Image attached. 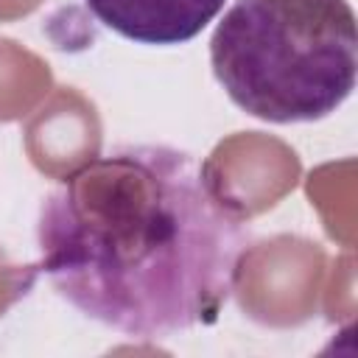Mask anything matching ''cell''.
Instances as JSON below:
<instances>
[{
	"instance_id": "obj_1",
	"label": "cell",
	"mask_w": 358,
	"mask_h": 358,
	"mask_svg": "<svg viewBox=\"0 0 358 358\" xmlns=\"http://www.w3.org/2000/svg\"><path fill=\"white\" fill-rule=\"evenodd\" d=\"M187 151L120 145L42 199L39 268L78 313L137 338L213 324L246 246Z\"/></svg>"
},
{
	"instance_id": "obj_2",
	"label": "cell",
	"mask_w": 358,
	"mask_h": 358,
	"mask_svg": "<svg viewBox=\"0 0 358 358\" xmlns=\"http://www.w3.org/2000/svg\"><path fill=\"white\" fill-rule=\"evenodd\" d=\"M210 64L246 115L319 120L355 87V11L347 0H235L213 31Z\"/></svg>"
},
{
	"instance_id": "obj_3",
	"label": "cell",
	"mask_w": 358,
	"mask_h": 358,
	"mask_svg": "<svg viewBox=\"0 0 358 358\" xmlns=\"http://www.w3.org/2000/svg\"><path fill=\"white\" fill-rule=\"evenodd\" d=\"M115 34L140 45H182L201 34L224 0H84Z\"/></svg>"
},
{
	"instance_id": "obj_4",
	"label": "cell",
	"mask_w": 358,
	"mask_h": 358,
	"mask_svg": "<svg viewBox=\"0 0 358 358\" xmlns=\"http://www.w3.org/2000/svg\"><path fill=\"white\" fill-rule=\"evenodd\" d=\"M67 101H70V90L59 92L53 98V103L48 109H42L36 115V120L28 126L31 159L39 171H45L50 176H62L64 168H67V173L78 171L81 165L95 159L98 145H101V129H98L95 109L84 98L78 101V106L64 129Z\"/></svg>"
}]
</instances>
